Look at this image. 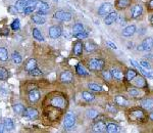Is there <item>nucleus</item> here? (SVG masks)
Segmentation results:
<instances>
[{
	"label": "nucleus",
	"mask_w": 153,
	"mask_h": 133,
	"mask_svg": "<svg viewBox=\"0 0 153 133\" xmlns=\"http://www.w3.org/2000/svg\"><path fill=\"white\" fill-rule=\"evenodd\" d=\"M12 109H13V112L16 113V114L18 115H21L24 113V111L26 110L25 109V107L22 103H16V105H13V107H12Z\"/></svg>",
	"instance_id": "f704fd0d"
},
{
	"label": "nucleus",
	"mask_w": 153,
	"mask_h": 133,
	"mask_svg": "<svg viewBox=\"0 0 153 133\" xmlns=\"http://www.w3.org/2000/svg\"><path fill=\"white\" fill-rule=\"evenodd\" d=\"M143 13V6L141 5V4H136V5H134L131 8V11H130V16L132 19H138L140 18V16H142Z\"/></svg>",
	"instance_id": "423d86ee"
},
{
	"label": "nucleus",
	"mask_w": 153,
	"mask_h": 133,
	"mask_svg": "<svg viewBox=\"0 0 153 133\" xmlns=\"http://www.w3.org/2000/svg\"><path fill=\"white\" fill-rule=\"evenodd\" d=\"M88 88H90V90L95 91V92H101V91L103 90L102 86L96 84V83H89V84H88Z\"/></svg>",
	"instance_id": "e433bc0d"
},
{
	"label": "nucleus",
	"mask_w": 153,
	"mask_h": 133,
	"mask_svg": "<svg viewBox=\"0 0 153 133\" xmlns=\"http://www.w3.org/2000/svg\"><path fill=\"white\" fill-rule=\"evenodd\" d=\"M105 66V61L101 58H91L88 61V68L90 71H95V72H99L102 71Z\"/></svg>",
	"instance_id": "f03ea898"
},
{
	"label": "nucleus",
	"mask_w": 153,
	"mask_h": 133,
	"mask_svg": "<svg viewBox=\"0 0 153 133\" xmlns=\"http://www.w3.org/2000/svg\"><path fill=\"white\" fill-rule=\"evenodd\" d=\"M8 60V51L5 47H0V61H6Z\"/></svg>",
	"instance_id": "c9c22d12"
},
{
	"label": "nucleus",
	"mask_w": 153,
	"mask_h": 133,
	"mask_svg": "<svg viewBox=\"0 0 153 133\" xmlns=\"http://www.w3.org/2000/svg\"><path fill=\"white\" fill-rule=\"evenodd\" d=\"M61 33H62V30L59 26H52L48 30V35L52 39H57L61 35Z\"/></svg>",
	"instance_id": "9d476101"
},
{
	"label": "nucleus",
	"mask_w": 153,
	"mask_h": 133,
	"mask_svg": "<svg viewBox=\"0 0 153 133\" xmlns=\"http://www.w3.org/2000/svg\"><path fill=\"white\" fill-rule=\"evenodd\" d=\"M30 75L31 76H33V77H37V76H40L41 74H42V72L40 70H39L38 68H35V69H33L32 71H30V72H28Z\"/></svg>",
	"instance_id": "c03bdc74"
},
{
	"label": "nucleus",
	"mask_w": 153,
	"mask_h": 133,
	"mask_svg": "<svg viewBox=\"0 0 153 133\" xmlns=\"http://www.w3.org/2000/svg\"><path fill=\"white\" fill-rule=\"evenodd\" d=\"M131 3H132V0H115L114 6L118 10H124L131 6Z\"/></svg>",
	"instance_id": "9b49d317"
},
{
	"label": "nucleus",
	"mask_w": 153,
	"mask_h": 133,
	"mask_svg": "<svg viewBox=\"0 0 153 133\" xmlns=\"http://www.w3.org/2000/svg\"><path fill=\"white\" fill-rule=\"evenodd\" d=\"M76 72L79 76H88L89 72L87 71V69L82 64H79L76 66Z\"/></svg>",
	"instance_id": "393cba45"
},
{
	"label": "nucleus",
	"mask_w": 153,
	"mask_h": 133,
	"mask_svg": "<svg viewBox=\"0 0 153 133\" xmlns=\"http://www.w3.org/2000/svg\"><path fill=\"white\" fill-rule=\"evenodd\" d=\"M128 118H129L130 122L144 123L147 120V115L144 110L135 108V109H131L128 112Z\"/></svg>",
	"instance_id": "f257e3e1"
},
{
	"label": "nucleus",
	"mask_w": 153,
	"mask_h": 133,
	"mask_svg": "<svg viewBox=\"0 0 153 133\" xmlns=\"http://www.w3.org/2000/svg\"><path fill=\"white\" fill-rule=\"evenodd\" d=\"M105 109H106V111H107L108 113H110V114H114L115 115L117 113V107H115L114 105H110V103H108V105H106Z\"/></svg>",
	"instance_id": "a19ab883"
},
{
	"label": "nucleus",
	"mask_w": 153,
	"mask_h": 133,
	"mask_svg": "<svg viewBox=\"0 0 153 133\" xmlns=\"http://www.w3.org/2000/svg\"><path fill=\"white\" fill-rule=\"evenodd\" d=\"M24 117H26L27 119L30 120H34L38 117V111L36 109H33V108H29V109H26L23 113Z\"/></svg>",
	"instance_id": "4468645a"
},
{
	"label": "nucleus",
	"mask_w": 153,
	"mask_h": 133,
	"mask_svg": "<svg viewBox=\"0 0 153 133\" xmlns=\"http://www.w3.org/2000/svg\"><path fill=\"white\" fill-rule=\"evenodd\" d=\"M83 49H84V44L81 42V41H76V42L74 44V55L76 56H81L83 53Z\"/></svg>",
	"instance_id": "aec40b11"
},
{
	"label": "nucleus",
	"mask_w": 153,
	"mask_h": 133,
	"mask_svg": "<svg viewBox=\"0 0 153 133\" xmlns=\"http://www.w3.org/2000/svg\"><path fill=\"white\" fill-rule=\"evenodd\" d=\"M51 105L58 109H65L66 105V100L61 95H55L51 98Z\"/></svg>",
	"instance_id": "20e7f679"
},
{
	"label": "nucleus",
	"mask_w": 153,
	"mask_h": 133,
	"mask_svg": "<svg viewBox=\"0 0 153 133\" xmlns=\"http://www.w3.org/2000/svg\"><path fill=\"white\" fill-rule=\"evenodd\" d=\"M147 6H148V9H150V10H153V0H149V1H148Z\"/></svg>",
	"instance_id": "09e8293b"
},
{
	"label": "nucleus",
	"mask_w": 153,
	"mask_h": 133,
	"mask_svg": "<svg viewBox=\"0 0 153 133\" xmlns=\"http://www.w3.org/2000/svg\"><path fill=\"white\" fill-rule=\"evenodd\" d=\"M60 79L61 82L63 83H71V81L74 80V74L71 72V71H65V72H62L60 74Z\"/></svg>",
	"instance_id": "dca6fc26"
},
{
	"label": "nucleus",
	"mask_w": 153,
	"mask_h": 133,
	"mask_svg": "<svg viewBox=\"0 0 153 133\" xmlns=\"http://www.w3.org/2000/svg\"><path fill=\"white\" fill-rule=\"evenodd\" d=\"M9 77V73L3 66H0V80L1 81H5Z\"/></svg>",
	"instance_id": "72a5a7b5"
},
{
	"label": "nucleus",
	"mask_w": 153,
	"mask_h": 133,
	"mask_svg": "<svg viewBox=\"0 0 153 133\" xmlns=\"http://www.w3.org/2000/svg\"><path fill=\"white\" fill-rule=\"evenodd\" d=\"M33 37L38 41H44V37L42 35L41 31L38 30V29H33Z\"/></svg>",
	"instance_id": "4c0bfd02"
},
{
	"label": "nucleus",
	"mask_w": 153,
	"mask_h": 133,
	"mask_svg": "<svg viewBox=\"0 0 153 133\" xmlns=\"http://www.w3.org/2000/svg\"><path fill=\"white\" fill-rule=\"evenodd\" d=\"M117 19H118V22H120V26H125L126 23H127V21H126L125 16H117Z\"/></svg>",
	"instance_id": "de8ad7c7"
},
{
	"label": "nucleus",
	"mask_w": 153,
	"mask_h": 133,
	"mask_svg": "<svg viewBox=\"0 0 153 133\" xmlns=\"http://www.w3.org/2000/svg\"><path fill=\"white\" fill-rule=\"evenodd\" d=\"M4 131H5V130H4V125H3V123H2V124H0V133H2Z\"/></svg>",
	"instance_id": "603ef678"
},
{
	"label": "nucleus",
	"mask_w": 153,
	"mask_h": 133,
	"mask_svg": "<svg viewBox=\"0 0 153 133\" xmlns=\"http://www.w3.org/2000/svg\"><path fill=\"white\" fill-rule=\"evenodd\" d=\"M63 124H65V127L66 129H71V128H73L74 126L76 125V116L75 114H73V113H68L65 118V122H63Z\"/></svg>",
	"instance_id": "39448f33"
},
{
	"label": "nucleus",
	"mask_w": 153,
	"mask_h": 133,
	"mask_svg": "<svg viewBox=\"0 0 153 133\" xmlns=\"http://www.w3.org/2000/svg\"><path fill=\"white\" fill-rule=\"evenodd\" d=\"M96 48H97V46H96V44L93 43L92 41H87V42L84 44V49H85L87 52H92V51L96 50Z\"/></svg>",
	"instance_id": "c85d7f7f"
},
{
	"label": "nucleus",
	"mask_w": 153,
	"mask_h": 133,
	"mask_svg": "<svg viewBox=\"0 0 153 133\" xmlns=\"http://www.w3.org/2000/svg\"><path fill=\"white\" fill-rule=\"evenodd\" d=\"M117 16H118L117 12L110 11L108 14H106V16L104 18V24L108 25V26H109V25H112L113 23H115V22H117Z\"/></svg>",
	"instance_id": "2eb2a0df"
},
{
	"label": "nucleus",
	"mask_w": 153,
	"mask_h": 133,
	"mask_svg": "<svg viewBox=\"0 0 153 133\" xmlns=\"http://www.w3.org/2000/svg\"><path fill=\"white\" fill-rule=\"evenodd\" d=\"M105 131L108 133H117L120 131V127L117 124H115V123H108L106 125Z\"/></svg>",
	"instance_id": "5701e85b"
},
{
	"label": "nucleus",
	"mask_w": 153,
	"mask_h": 133,
	"mask_svg": "<svg viewBox=\"0 0 153 133\" xmlns=\"http://www.w3.org/2000/svg\"><path fill=\"white\" fill-rule=\"evenodd\" d=\"M110 74H111V77L113 80L117 81V82H120V81H123L125 79V75L123 73V71L117 68H112L110 70Z\"/></svg>",
	"instance_id": "6e6552de"
},
{
	"label": "nucleus",
	"mask_w": 153,
	"mask_h": 133,
	"mask_svg": "<svg viewBox=\"0 0 153 133\" xmlns=\"http://www.w3.org/2000/svg\"><path fill=\"white\" fill-rule=\"evenodd\" d=\"M106 44H107L108 46H110V48H112V49H117V45H115V44H113L112 42H110V41H107V42H106Z\"/></svg>",
	"instance_id": "8fccbe9b"
},
{
	"label": "nucleus",
	"mask_w": 153,
	"mask_h": 133,
	"mask_svg": "<svg viewBox=\"0 0 153 133\" xmlns=\"http://www.w3.org/2000/svg\"><path fill=\"white\" fill-rule=\"evenodd\" d=\"M150 23H151V25L153 26V14L151 16V18H150Z\"/></svg>",
	"instance_id": "6e6d98bb"
},
{
	"label": "nucleus",
	"mask_w": 153,
	"mask_h": 133,
	"mask_svg": "<svg viewBox=\"0 0 153 133\" xmlns=\"http://www.w3.org/2000/svg\"><path fill=\"white\" fill-rule=\"evenodd\" d=\"M83 31H84L83 24L76 23V24L74 25V27H73V35L74 36L76 35V34H79V33H81V32H83Z\"/></svg>",
	"instance_id": "473e14b6"
},
{
	"label": "nucleus",
	"mask_w": 153,
	"mask_h": 133,
	"mask_svg": "<svg viewBox=\"0 0 153 133\" xmlns=\"http://www.w3.org/2000/svg\"><path fill=\"white\" fill-rule=\"evenodd\" d=\"M82 97L86 100V102H92V100H94V98H95L94 94L88 92V91H83V92H82Z\"/></svg>",
	"instance_id": "58836bf2"
},
{
	"label": "nucleus",
	"mask_w": 153,
	"mask_h": 133,
	"mask_svg": "<svg viewBox=\"0 0 153 133\" xmlns=\"http://www.w3.org/2000/svg\"><path fill=\"white\" fill-rule=\"evenodd\" d=\"M114 102L118 107L126 108L129 105V99L126 96H124V95H117V96L114 97Z\"/></svg>",
	"instance_id": "f3484780"
},
{
	"label": "nucleus",
	"mask_w": 153,
	"mask_h": 133,
	"mask_svg": "<svg viewBox=\"0 0 153 133\" xmlns=\"http://www.w3.org/2000/svg\"><path fill=\"white\" fill-rule=\"evenodd\" d=\"M137 31V28H136L135 25H131V26H128L123 30L122 32V35L124 37H131L133 36Z\"/></svg>",
	"instance_id": "a211bd4d"
},
{
	"label": "nucleus",
	"mask_w": 153,
	"mask_h": 133,
	"mask_svg": "<svg viewBox=\"0 0 153 133\" xmlns=\"http://www.w3.org/2000/svg\"><path fill=\"white\" fill-rule=\"evenodd\" d=\"M141 105L146 111H153V98H144L141 100Z\"/></svg>",
	"instance_id": "4be33fe9"
},
{
	"label": "nucleus",
	"mask_w": 153,
	"mask_h": 133,
	"mask_svg": "<svg viewBox=\"0 0 153 133\" xmlns=\"http://www.w3.org/2000/svg\"><path fill=\"white\" fill-rule=\"evenodd\" d=\"M48 13V11H42V10H37V14L39 16H46Z\"/></svg>",
	"instance_id": "3c124183"
},
{
	"label": "nucleus",
	"mask_w": 153,
	"mask_h": 133,
	"mask_svg": "<svg viewBox=\"0 0 153 133\" xmlns=\"http://www.w3.org/2000/svg\"><path fill=\"white\" fill-rule=\"evenodd\" d=\"M88 33H87V31H85L84 30L83 32H81V33H79V34H76V35H75L74 37H76V38H78V39H86V38H88Z\"/></svg>",
	"instance_id": "a18cd8bd"
},
{
	"label": "nucleus",
	"mask_w": 153,
	"mask_h": 133,
	"mask_svg": "<svg viewBox=\"0 0 153 133\" xmlns=\"http://www.w3.org/2000/svg\"><path fill=\"white\" fill-rule=\"evenodd\" d=\"M141 47L143 51H150L153 49V38L152 37H147L146 39L142 41Z\"/></svg>",
	"instance_id": "ddd939ff"
},
{
	"label": "nucleus",
	"mask_w": 153,
	"mask_h": 133,
	"mask_svg": "<svg viewBox=\"0 0 153 133\" xmlns=\"http://www.w3.org/2000/svg\"><path fill=\"white\" fill-rule=\"evenodd\" d=\"M140 66H141L143 69H146V70H150V69H151V66H150L149 63L145 60L140 61Z\"/></svg>",
	"instance_id": "49530a36"
},
{
	"label": "nucleus",
	"mask_w": 153,
	"mask_h": 133,
	"mask_svg": "<svg viewBox=\"0 0 153 133\" xmlns=\"http://www.w3.org/2000/svg\"><path fill=\"white\" fill-rule=\"evenodd\" d=\"M11 60L13 61V64H16V65H19V64L23 61V58H22V55H19L18 51H14L13 53L11 55Z\"/></svg>",
	"instance_id": "7c9ffc66"
},
{
	"label": "nucleus",
	"mask_w": 153,
	"mask_h": 133,
	"mask_svg": "<svg viewBox=\"0 0 153 133\" xmlns=\"http://www.w3.org/2000/svg\"><path fill=\"white\" fill-rule=\"evenodd\" d=\"M32 21L37 25H43V24H45L46 19L42 16H39V14L36 13V14H33V16H32Z\"/></svg>",
	"instance_id": "c756f323"
},
{
	"label": "nucleus",
	"mask_w": 153,
	"mask_h": 133,
	"mask_svg": "<svg viewBox=\"0 0 153 133\" xmlns=\"http://www.w3.org/2000/svg\"><path fill=\"white\" fill-rule=\"evenodd\" d=\"M86 114H87V117L88 118H90V119L94 120L95 118L97 117L98 115H99V113H98L97 111L94 110V109H90V110L87 111V113H86Z\"/></svg>",
	"instance_id": "ea45409f"
},
{
	"label": "nucleus",
	"mask_w": 153,
	"mask_h": 133,
	"mask_svg": "<svg viewBox=\"0 0 153 133\" xmlns=\"http://www.w3.org/2000/svg\"><path fill=\"white\" fill-rule=\"evenodd\" d=\"M53 18L61 22H70L71 19V13L65 10H57L54 12Z\"/></svg>",
	"instance_id": "7ed1b4c3"
},
{
	"label": "nucleus",
	"mask_w": 153,
	"mask_h": 133,
	"mask_svg": "<svg viewBox=\"0 0 153 133\" xmlns=\"http://www.w3.org/2000/svg\"><path fill=\"white\" fill-rule=\"evenodd\" d=\"M112 9V4L109 3V2H105V3H102L98 9V14L100 16H106L108 14Z\"/></svg>",
	"instance_id": "0eeeda50"
},
{
	"label": "nucleus",
	"mask_w": 153,
	"mask_h": 133,
	"mask_svg": "<svg viewBox=\"0 0 153 133\" xmlns=\"http://www.w3.org/2000/svg\"><path fill=\"white\" fill-rule=\"evenodd\" d=\"M106 130V123L104 121H95L92 126V131L96 133L104 132Z\"/></svg>",
	"instance_id": "f8f14e48"
},
{
	"label": "nucleus",
	"mask_w": 153,
	"mask_h": 133,
	"mask_svg": "<svg viewBox=\"0 0 153 133\" xmlns=\"http://www.w3.org/2000/svg\"><path fill=\"white\" fill-rule=\"evenodd\" d=\"M132 81H134V85L136 86V87L141 88V89H143V88H146L148 86L147 82H146V79L141 75H139V76L137 75Z\"/></svg>",
	"instance_id": "1a4fd4ad"
},
{
	"label": "nucleus",
	"mask_w": 153,
	"mask_h": 133,
	"mask_svg": "<svg viewBox=\"0 0 153 133\" xmlns=\"http://www.w3.org/2000/svg\"><path fill=\"white\" fill-rule=\"evenodd\" d=\"M128 93H129V95L131 97H134V98L141 97V95L143 94L141 88H138V87H136V86H134V87H131L129 89V91H128Z\"/></svg>",
	"instance_id": "412c9836"
},
{
	"label": "nucleus",
	"mask_w": 153,
	"mask_h": 133,
	"mask_svg": "<svg viewBox=\"0 0 153 133\" xmlns=\"http://www.w3.org/2000/svg\"><path fill=\"white\" fill-rule=\"evenodd\" d=\"M148 118H149L150 121H152V122H153V112H151L149 115H148Z\"/></svg>",
	"instance_id": "864d4df0"
},
{
	"label": "nucleus",
	"mask_w": 153,
	"mask_h": 133,
	"mask_svg": "<svg viewBox=\"0 0 153 133\" xmlns=\"http://www.w3.org/2000/svg\"><path fill=\"white\" fill-rule=\"evenodd\" d=\"M102 77L104 78V80H106V81H111L112 80L110 71H102Z\"/></svg>",
	"instance_id": "79ce46f5"
},
{
	"label": "nucleus",
	"mask_w": 153,
	"mask_h": 133,
	"mask_svg": "<svg viewBox=\"0 0 153 133\" xmlns=\"http://www.w3.org/2000/svg\"><path fill=\"white\" fill-rule=\"evenodd\" d=\"M3 125H4V130H6V131H10V130L14 128V124L11 119H5L3 121Z\"/></svg>",
	"instance_id": "2f4dec72"
},
{
	"label": "nucleus",
	"mask_w": 153,
	"mask_h": 133,
	"mask_svg": "<svg viewBox=\"0 0 153 133\" xmlns=\"http://www.w3.org/2000/svg\"><path fill=\"white\" fill-rule=\"evenodd\" d=\"M147 78H150L153 80V72H148V77Z\"/></svg>",
	"instance_id": "5fc2aeb1"
},
{
	"label": "nucleus",
	"mask_w": 153,
	"mask_h": 133,
	"mask_svg": "<svg viewBox=\"0 0 153 133\" xmlns=\"http://www.w3.org/2000/svg\"><path fill=\"white\" fill-rule=\"evenodd\" d=\"M137 75H138V74H137V72H136L135 70H133V69H129V70L127 71V73H126L125 78H126V80H127L128 82H131V81H132Z\"/></svg>",
	"instance_id": "cd10ccee"
},
{
	"label": "nucleus",
	"mask_w": 153,
	"mask_h": 133,
	"mask_svg": "<svg viewBox=\"0 0 153 133\" xmlns=\"http://www.w3.org/2000/svg\"><path fill=\"white\" fill-rule=\"evenodd\" d=\"M28 97H29L30 102L35 103L40 99V92H39V90H37V89H33L29 92Z\"/></svg>",
	"instance_id": "6ab92c4d"
},
{
	"label": "nucleus",
	"mask_w": 153,
	"mask_h": 133,
	"mask_svg": "<svg viewBox=\"0 0 153 133\" xmlns=\"http://www.w3.org/2000/svg\"><path fill=\"white\" fill-rule=\"evenodd\" d=\"M36 8H37V10L49 11V4L46 3V2H44V1H37Z\"/></svg>",
	"instance_id": "a878e982"
},
{
	"label": "nucleus",
	"mask_w": 153,
	"mask_h": 133,
	"mask_svg": "<svg viewBox=\"0 0 153 133\" xmlns=\"http://www.w3.org/2000/svg\"><path fill=\"white\" fill-rule=\"evenodd\" d=\"M35 68H37V61H36V60H34V58L29 60L28 61H27L26 66H25V69H26L27 72H30V71H32Z\"/></svg>",
	"instance_id": "bb28decb"
},
{
	"label": "nucleus",
	"mask_w": 153,
	"mask_h": 133,
	"mask_svg": "<svg viewBox=\"0 0 153 133\" xmlns=\"http://www.w3.org/2000/svg\"><path fill=\"white\" fill-rule=\"evenodd\" d=\"M21 28V23H19V19H14L13 23L11 24V29L13 31H18L19 29Z\"/></svg>",
	"instance_id": "37998d69"
},
{
	"label": "nucleus",
	"mask_w": 153,
	"mask_h": 133,
	"mask_svg": "<svg viewBox=\"0 0 153 133\" xmlns=\"http://www.w3.org/2000/svg\"><path fill=\"white\" fill-rule=\"evenodd\" d=\"M26 7H27V0H18L16 2V5H14V8L16 9V11L21 12V13H24Z\"/></svg>",
	"instance_id": "b1692460"
}]
</instances>
